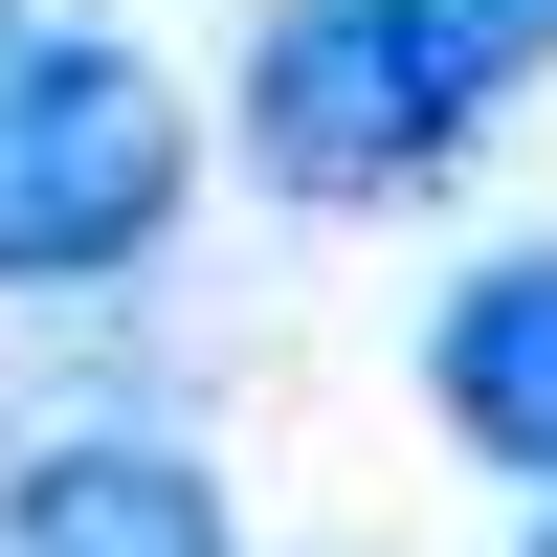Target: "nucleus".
<instances>
[{"mask_svg": "<svg viewBox=\"0 0 557 557\" xmlns=\"http://www.w3.org/2000/svg\"><path fill=\"white\" fill-rule=\"evenodd\" d=\"M201 178V112L112 23H0V290H112Z\"/></svg>", "mask_w": 557, "mask_h": 557, "instance_id": "nucleus-2", "label": "nucleus"}, {"mask_svg": "<svg viewBox=\"0 0 557 557\" xmlns=\"http://www.w3.org/2000/svg\"><path fill=\"white\" fill-rule=\"evenodd\" d=\"M0 557H246V535H223V469H201V446L67 424V446L0 469Z\"/></svg>", "mask_w": 557, "mask_h": 557, "instance_id": "nucleus-3", "label": "nucleus"}, {"mask_svg": "<svg viewBox=\"0 0 557 557\" xmlns=\"http://www.w3.org/2000/svg\"><path fill=\"white\" fill-rule=\"evenodd\" d=\"M424 401L491 446V469L557 513V246H491V268H446V312H424Z\"/></svg>", "mask_w": 557, "mask_h": 557, "instance_id": "nucleus-4", "label": "nucleus"}, {"mask_svg": "<svg viewBox=\"0 0 557 557\" xmlns=\"http://www.w3.org/2000/svg\"><path fill=\"white\" fill-rule=\"evenodd\" d=\"M0 23H23V0H0Z\"/></svg>", "mask_w": 557, "mask_h": 557, "instance_id": "nucleus-7", "label": "nucleus"}, {"mask_svg": "<svg viewBox=\"0 0 557 557\" xmlns=\"http://www.w3.org/2000/svg\"><path fill=\"white\" fill-rule=\"evenodd\" d=\"M535 23L513 0H268L246 45V157L290 201H424L491 112H513Z\"/></svg>", "mask_w": 557, "mask_h": 557, "instance_id": "nucleus-1", "label": "nucleus"}, {"mask_svg": "<svg viewBox=\"0 0 557 557\" xmlns=\"http://www.w3.org/2000/svg\"><path fill=\"white\" fill-rule=\"evenodd\" d=\"M513 557H557V513H535V535H513Z\"/></svg>", "mask_w": 557, "mask_h": 557, "instance_id": "nucleus-6", "label": "nucleus"}, {"mask_svg": "<svg viewBox=\"0 0 557 557\" xmlns=\"http://www.w3.org/2000/svg\"><path fill=\"white\" fill-rule=\"evenodd\" d=\"M513 23H535V45H557V0H513Z\"/></svg>", "mask_w": 557, "mask_h": 557, "instance_id": "nucleus-5", "label": "nucleus"}]
</instances>
